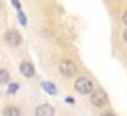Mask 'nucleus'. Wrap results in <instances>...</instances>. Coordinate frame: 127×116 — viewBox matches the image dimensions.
<instances>
[{
    "instance_id": "1",
    "label": "nucleus",
    "mask_w": 127,
    "mask_h": 116,
    "mask_svg": "<svg viewBox=\"0 0 127 116\" xmlns=\"http://www.w3.org/2000/svg\"><path fill=\"white\" fill-rule=\"evenodd\" d=\"M74 87L76 90L79 92V94H93V84L92 81H90L89 77H85V76H81V77L76 79L74 82Z\"/></svg>"
},
{
    "instance_id": "2",
    "label": "nucleus",
    "mask_w": 127,
    "mask_h": 116,
    "mask_svg": "<svg viewBox=\"0 0 127 116\" xmlns=\"http://www.w3.org/2000/svg\"><path fill=\"white\" fill-rule=\"evenodd\" d=\"M90 98H92V103L95 105V107H105V105H108V95H106V92L101 90V89L93 90V94L90 95Z\"/></svg>"
},
{
    "instance_id": "3",
    "label": "nucleus",
    "mask_w": 127,
    "mask_h": 116,
    "mask_svg": "<svg viewBox=\"0 0 127 116\" xmlns=\"http://www.w3.org/2000/svg\"><path fill=\"white\" fill-rule=\"evenodd\" d=\"M60 71H61V74L68 76V77H72V76L76 74L74 61H71V60H61V61H60Z\"/></svg>"
},
{
    "instance_id": "4",
    "label": "nucleus",
    "mask_w": 127,
    "mask_h": 116,
    "mask_svg": "<svg viewBox=\"0 0 127 116\" xmlns=\"http://www.w3.org/2000/svg\"><path fill=\"white\" fill-rule=\"evenodd\" d=\"M5 42L8 45H11V47H16V45H19V42H21V36L16 31H6L5 32Z\"/></svg>"
},
{
    "instance_id": "5",
    "label": "nucleus",
    "mask_w": 127,
    "mask_h": 116,
    "mask_svg": "<svg viewBox=\"0 0 127 116\" xmlns=\"http://www.w3.org/2000/svg\"><path fill=\"white\" fill-rule=\"evenodd\" d=\"M35 116H55V110L50 105H40L35 108Z\"/></svg>"
},
{
    "instance_id": "6",
    "label": "nucleus",
    "mask_w": 127,
    "mask_h": 116,
    "mask_svg": "<svg viewBox=\"0 0 127 116\" xmlns=\"http://www.w3.org/2000/svg\"><path fill=\"white\" fill-rule=\"evenodd\" d=\"M19 71H21V74L26 76V77H32V76H34V66L28 61H23L21 65H19Z\"/></svg>"
},
{
    "instance_id": "7",
    "label": "nucleus",
    "mask_w": 127,
    "mask_h": 116,
    "mask_svg": "<svg viewBox=\"0 0 127 116\" xmlns=\"http://www.w3.org/2000/svg\"><path fill=\"white\" fill-rule=\"evenodd\" d=\"M42 89L50 95H55L56 94V85L52 84V82H42Z\"/></svg>"
},
{
    "instance_id": "8",
    "label": "nucleus",
    "mask_w": 127,
    "mask_h": 116,
    "mask_svg": "<svg viewBox=\"0 0 127 116\" xmlns=\"http://www.w3.org/2000/svg\"><path fill=\"white\" fill-rule=\"evenodd\" d=\"M3 116H21V111L16 107H8L3 110Z\"/></svg>"
},
{
    "instance_id": "9",
    "label": "nucleus",
    "mask_w": 127,
    "mask_h": 116,
    "mask_svg": "<svg viewBox=\"0 0 127 116\" xmlns=\"http://www.w3.org/2000/svg\"><path fill=\"white\" fill-rule=\"evenodd\" d=\"M8 71H6V69H2V71H0V82H8Z\"/></svg>"
},
{
    "instance_id": "10",
    "label": "nucleus",
    "mask_w": 127,
    "mask_h": 116,
    "mask_svg": "<svg viewBox=\"0 0 127 116\" xmlns=\"http://www.w3.org/2000/svg\"><path fill=\"white\" fill-rule=\"evenodd\" d=\"M18 19H19V23H21L23 26H28V19H26V16H24V13L19 10L18 11Z\"/></svg>"
},
{
    "instance_id": "11",
    "label": "nucleus",
    "mask_w": 127,
    "mask_h": 116,
    "mask_svg": "<svg viewBox=\"0 0 127 116\" xmlns=\"http://www.w3.org/2000/svg\"><path fill=\"white\" fill-rule=\"evenodd\" d=\"M18 89H19L18 84H11V85L8 87V94H10V95H11V94H16V90H18Z\"/></svg>"
},
{
    "instance_id": "12",
    "label": "nucleus",
    "mask_w": 127,
    "mask_h": 116,
    "mask_svg": "<svg viewBox=\"0 0 127 116\" xmlns=\"http://www.w3.org/2000/svg\"><path fill=\"white\" fill-rule=\"evenodd\" d=\"M122 21H124V24L127 26V11H124V15H122Z\"/></svg>"
},
{
    "instance_id": "13",
    "label": "nucleus",
    "mask_w": 127,
    "mask_h": 116,
    "mask_svg": "<svg viewBox=\"0 0 127 116\" xmlns=\"http://www.w3.org/2000/svg\"><path fill=\"white\" fill-rule=\"evenodd\" d=\"M122 37H124V40L127 42V29H126V31H124V34H122Z\"/></svg>"
},
{
    "instance_id": "14",
    "label": "nucleus",
    "mask_w": 127,
    "mask_h": 116,
    "mask_svg": "<svg viewBox=\"0 0 127 116\" xmlns=\"http://www.w3.org/2000/svg\"><path fill=\"white\" fill-rule=\"evenodd\" d=\"M100 116H114V115H113V113H109V111H108V113H103V115H100Z\"/></svg>"
}]
</instances>
